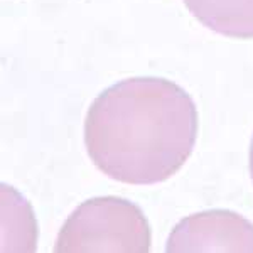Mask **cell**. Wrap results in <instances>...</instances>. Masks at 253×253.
<instances>
[{"mask_svg": "<svg viewBox=\"0 0 253 253\" xmlns=\"http://www.w3.org/2000/svg\"><path fill=\"white\" fill-rule=\"evenodd\" d=\"M198 110L174 81L122 80L95 98L84 118V145L105 175L125 184L164 182L193 154Z\"/></svg>", "mask_w": 253, "mask_h": 253, "instance_id": "cell-1", "label": "cell"}, {"mask_svg": "<svg viewBox=\"0 0 253 253\" xmlns=\"http://www.w3.org/2000/svg\"><path fill=\"white\" fill-rule=\"evenodd\" d=\"M152 233L144 211L117 196L91 198L68 216L56 253H149Z\"/></svg>", "mask_w": 253, "mask_h": 253, "instance_id": "cell-2", "label": "cell"}, {"mask_svg": "<svg viewBox=\"0 0 253 253\" xmlns=\"http://www.w3.org/2000/svg\"><path fill=\"white\" fill-rule=\"evenodd\" d=\"M167 253H253V223L230 210H208L181 219L166 245Z\"/></svg>", "mask_w": 253, "mask_h": 253, "instance_id": "cell-3", "label": "cell"}, {"mask_svg": "<svg viewBox=\"0 0 253 253\" xmlns=\"http://www.w3.org/2000/svg\"><path fill=\"white\" fill-rule=\"evenodd\" d=\"M187 10L213 32L253 39V0H184Z\"/></svg>", "mask_w": 253, "mask_h": 253, "instance_id": "cell-4", "label": "cell"}, {"mask_svg": "<svg viewBox=\"0 0 253 253\" xmlns=\"http://www.w3.org/2000/svg\"><path fill=\"white\" fill-rule=\"evenodd\" d=\"M250 174H252V181H253V138H252V145H250Z\"/></svg>", "mask_w": 253, "mask_h": 253, "instance_id": "cell-5", "label": "cell"}]
</instances>
